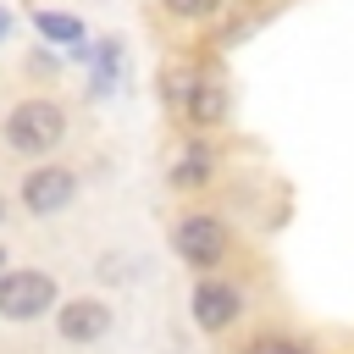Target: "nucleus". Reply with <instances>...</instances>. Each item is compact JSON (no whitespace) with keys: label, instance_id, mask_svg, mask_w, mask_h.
Segmentation results:
<instances>
[{"label":"nucleus","instance_id":"nucleus-1","mask_svg":"<svg viewBox=\"0 0 354 354\" xmlns=\"http://www.w3.org/2000/svg\"><path fill=\"white\" fill-rule=\"evenodd\" d=\"M66 138V111L55 100H22L11 116H6V144L17 155H44Z\"/></svg>","mask_w":354,"mask_h":354},{"label":"nucleus","instance_id":"nucleus-2","mask_svg":"<svg viewBox=\"0 0 354 354\" xmlns=\"http://www.w3.org/2000/svg\"><path fill=\"white\" fill-rule=\"evenodd\" d=\"M44 310H55V277H44V271L0 277V321H39Z\"/></svg>","mask_w":354,"mask_h":354},{"label":"nucleus","instance_id":"nucleus-3","mask_svg":"<svg viewBox=\"0 0 354 354\" xmlns=\"http://www.w3.org/2000/svg\"><path fill=\"white\" fill-rule=\"evenodd\" d=\"M171 249H177L188 266H216L221 249H227V232H221L216 216H183V221L171 227Z\"/></svg>","mask_w":354,"mask_h":354},{"label":"nucleus","instance_id":"nucleus-4","mask_svg":"<svg viewBox=\"0 0 354 354\" xmlns=\"http://www.w3.org/2000/svg\"><path fill=\"white\" fill-rule=\"evenodd\" d=\"M72 194H77V177H72L66 166H39V171L22 177V205H28L33 216H55V210H66Z\"/></svg>","mask_w":354,"mask_h":354},{"label":"nucleus","instance_id":"nucleus-5","mask_svg":"<svg viewBox=\"0 0 354 354\" xmlns=\"http://www.w3.org/2000/svg\"><path fill=\"white\" fill-rule=\"evenodd\" d=\"M238 310H243V299H238V288L232 282H199L194 288V321L205 326V332H221V326H232L238 321Z\"/></svg>","mask_w":354,"mask_h":354},{"label":"nucleus","instance_id":"nucleus-6","mask_svg":"<svg viewBox=\"0 0 354 354\" xmlns=\"http://www.w3.org/2000/svg\"><path fill=\"white\" fill-rule=\"evenodd\" d=\"M55 326H61L66 343H94V337L111 332V310H105L100 299H72V304L55 310Z\"/></svg>","mask_w":354,"mask_h":354},{"label":"nucleus","instance_id":"nucleus-7","mask_svg":"<svg viewBox=\"0 0 354 354\" xmlns=\"http://www.w3.org/2000/svg\"><path fill=\"white\" fill-rule=\"evenodd\" d=\"M188 116H194L199 127H216V122L227 116V88H221V83H194V94H188Z\"/></svg>","mask_w":354,"mask_h":354},{"label":"nucleus","instance_id":"nucleus-8","mask_svg":"<svg viewBox=\"0 0 354 354\" xmlns=\"http://www.w3.org/2000/svg\"><path fill=\"white\" fill-rule=\"evenodd\" d=\"M33 28H39L50 44H72V50L83 44V22H77V17H66V11H39V17H33Z\"/></svg>","mask_w":354,"mask_h":354},{"label":"nucleus","instance_id":"nucleus-9","mask_svg":"<svg viewBox=\"0 0 354 354\" xmlns=\"http://www.w3.org/2000/svg\"><path fill=\"white\" fill-rule=\"evenodd\" d=\"M205 171H210V155H205V149H188V155L171 166V183H177V188H194V183H205Z\"/></svg>","mask_w":354,"mask_h":354},{"label":"nucleus","instance_id":"nucleus-10","mask_svg":"<svg viewBox=\"0 0 354 354\" xmlns=\"http://www.w3.org/2000/svg\"><path fill=\"white\" fill-rule=\"evenodd\" d=\"M216 6H221V0H166L171 17H210Z\"/></svg>","mask_w":354,"mask_h":354},{"label":"nucleus","instance_id":"nucleus-11","mask_svg":"<svg viewBox=\"0 0 354 354\" xmlns=\"http://www.w3.org/2000/svg\"><path fill=\"white\" fill-rule=\"evenodd\" d=\"M249 354H304V348H299V343H282V337H260Z\"/></svg>","mask_w":354,"mask_h":354},{"label":"nucleus","instance_id":"nucleus-12","mask_svg":"<svg viewBox=\"0 0 354 354\" xmlns=\"http://www.w3.org/2000/svg\"><path fill=\"white\" fill-rule=\"evenodd\" d=\"M6 33H11V17H6V11H0V39H6Z\"/></svg>","mask_w":354,"mask_h":354},{"label":"nucleus","instance_id":"nucleus-13","mask_svg":"<svg viewBox=\"0 0 354 354\" xmlns=\"http://www.w3.org/2000/svg\"><path fill=\"white\" fill-rule=\"evenodd\" d=\"M0 221H6V199H0Z\"/></svg>","mask_w":354,"mask_h":354},{"label":"nucleus","instance_id":"nucleus-14","mask_svg":"<svg viewBox=\"0 0 354 354\" xmlns=\"http://www.w3.org/2000/svg\"><path fill=\"white\" fill-rule=\"evenodd\" d=\"M0 266H6V249H0Z\"/></svg>","mask_w":354,"mask_h":354}]
</instances>
